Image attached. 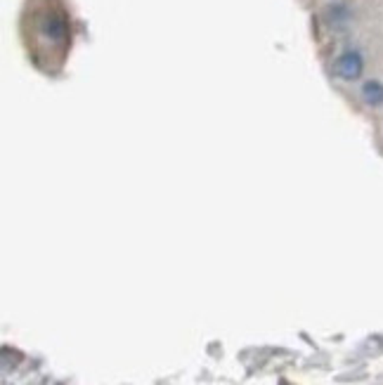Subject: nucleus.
<instances>
[{"mask_svg": "<svg viewBox=\"0 0 383 385\" xmlns=\"http://www.w3.org/2000/svg\"><path fill=\"white\" fill-rule=\"evenodd\" d=\"M33 36H36L38 45H43L45 50H57L59 55H64L66 47L71 43V19L66 15V10L59 3H43L40 8L33 10Z\"/></svg>", "mask_w": 383, "mask_h": 385, "instance_id": "f257e3e1", "label": "nucleus"}, {"mask_svg": "<svg viewBox=\"0 0 383 385\" xmlns=\"http://www.w3.org/2000/svg\"><path fill=\"white\" fill-rule=\"evenodd\" d=\"M365 71V59L358 50H348L334 62V73L341 80H358Z\"/></svg>", "mask_w": 383, "mask_h": 385, "instance_id": "f03ea898", "label": "nucleus"}, {"mask_svg": "<svg viewBox=\"0 0 383 385\" xmlns=\"http://www.w3.org/2000/svg\"><path fill=\"white\" fill-rule=\"evenodd\" d=\"M362 99L369 106H381L383 104V83L381 80H367L362 85Z\"/></svg>", "mask_w": 383, "mask_h": 385, "instance_id": "7ed1b4c3", "label": "nucleus"}]
</instances>
